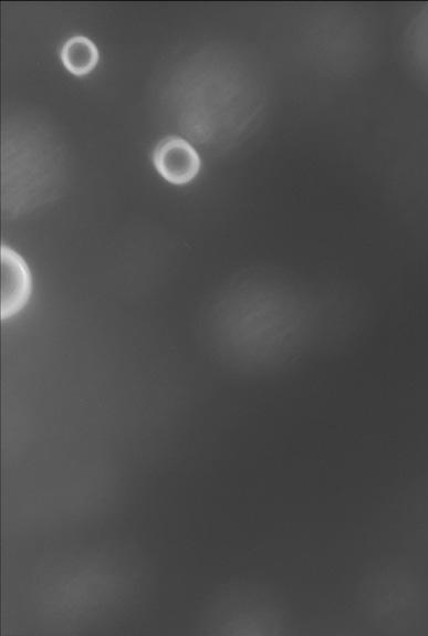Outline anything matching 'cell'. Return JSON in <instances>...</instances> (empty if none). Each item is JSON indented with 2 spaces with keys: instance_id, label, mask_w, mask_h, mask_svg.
Wrapping results in <instances>:
<instances>
[{
  "instance_id": "6da1fadb",
  "label": "cell",
  "mask_w": 428,
  "mask_h": 636,
  "mask_svg": "<svg viewBox=\"0 0 428 636\" xmlns=\"http://www.w3.org/2000/svg\"><path fill=\"white\" fill-rule=\"evenodd\" d=\"M0 259V316L7 320L19 313L28 303L32 291V278L24 259L10 247L1 246Z\"/></svg>"
},
{
  "instance_id": "7a4b0ae2",
  "label": "cell",
  "mask_w": 428,
  "mask_h": 636,
  "mask_svg": "<svg viewBox=\"0 0 428 636\" xmlns=\"http://www.w3.org/2000/svg\"><path fill=\"white\" fill-rule=\"evenodd\" d=\"M153 163L160 176L175 185L189 183L200 169L198 153L178 136H168L158 143Z\"/></svg>"
},
{
  "instance_id": "3957f363",
  "label": "cell",
  "mask_w": 428,
  "mask_h": 636,
  "mask_svg": "<svg viewBox=\"0 0 428 636\" xmlns=\"http://www.w3.org/2000/svg\"><path fill=\"white\" fill-rule=\"evenodd\" d=\"M404 51L410 70L428 87V3L410 19L405 32Z\"/></svg>"
},
{
  "instance_id": "277c9868",
  "label": "cell",
  "mask_w": 428,
  "mask_h": 636,
  "mask_svg": "<svg viewBox=\"0 0 428 636\" xmlns=\"http://www.w3.org/2000/svg\"><path fill=\"white\" fill-rule=\"evenodd\" d=\"M60 55L65 69L77 76L90 73L98 61L96 45L84 35L70 38L63 44Z\"/></svg>"
}]
</instances>
